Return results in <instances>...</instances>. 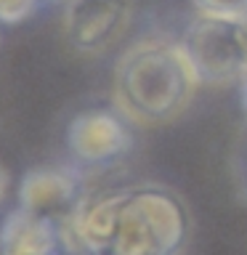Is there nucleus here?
Instances as JSON below:
<instances>
[{
	"label": "nucleus",
	"mask_w": 247,
	"mask_h": 255,
	"mask_svg": "<svg viewBox=\"0 0 247 255\" xmlns=\"http://www.w3.org/2000/svg\"><path fill=\"white\" fill-rule=\"evenodd\" d=\"M48 0H0V27H19L29 21Z\"/></svg>",
	"instance_id": "1a4fd4ad"
},
{
	"label": "nucleus",
	"mask_w": 247,
	"mask_h": 255,
	"mask_svg": "<svg viewBox=\"0 0 247 255\" xmlns=\"http://www.w3.org/2000/svg\"><path fill=\"white\" fill-rule=\"evenodd\" d=\"M199 83L207 88L237 85L247 69V53L239 37L237 19L197 13L181 37Z\"/></svg>",
	"instance_id": "7ed1b4c3"
},
{
	"label": "nucleus",
	"mask_w": 247,
	"mask_h": 255,
	"mask_svg": "<svg viewBox=\"0 0 247 255\" xmlns=\"http://www.w3.org/2000/svg\"><path fill=\"white\" fill-rule=\"evenodd\" d=\"M237 91H239V101H242V107H245V112H247V69H245V75L239 77Z\"/></svg>",
	"instance_id": "9b49d317"
},
{
	"label": "nucleus",
	"mask_w": 247,
	"mask_h": 255,
	"mask_svg": "<svg viewBox=\"0 0 247 255\" xmlns=\"http://www.w3.org/2000/svg\"><path fill=\"white\" fill-rule=\"evenodd\" d=\"M85 194V178L77 165H37L21 175L16 205L64 226Z\"/></svg>",
	"instance_id": "0eeeda50"
},
{
	"label": "nucleus",
	"mask_w": 247,
	"mask_h": 255,
	"mask_svg": "<svg viewBox=\"0 0 247 255\" xmlns=\"http://www.w3.org/2000/svg\"><path fill=\"white\" fill-rule=\"evenodd\" d=\"M202 88L181 40L143 37L120 56L112 99L135 128L178 120Z\"/></svg>",
	"instance_id": "f257e3e1"
},
{
	"label": "nucleus",
	"mask_w": 247,
	"mask_h": 255,
	"mask_svg": "<svg viewBox=\"0 0 247 255\" xmlns=\"http://www.w3.org/2000/svg\"><path fill=\"white\" fill-rule=\"evenodd\" d=\"M191 210L162 183L130 186L109 255H181L191 239Z\"/></svg>",
	"instance_id": "f03ea898"
},
{
	"label": "nucleus",
	"mask_w": 247,
	"mask_h": 255,
	"mask_svg": "<svg viewBox=\"0 0 247 255\" xmlns=\"http://www.w3.org/2000/svg\"><path fill=\"white\" fill-rule=\"evenodd\" d=\"M127 194H130V186L88 191L83 202L77 205L75 215L61 226L67 253L109 255L112 245L117 239Z\"/></svg>",
	"instance_id": "423d86ee"
},
{
	"label": "nucleus",
	"mask_w": 247,
	"mask_h": 255,
	"mask_svg": "<svg viewBox=\"0 0 247 255\" xmlns=\"http://www.w3.org/2000/svg\"><path fill=\"white\" fill-rule=\"evenodd\" d=\"M67 255H91V253H67Z\"/></svg>",
	"instance_id": "4468645a"
},
{
	"label": "nucleus",
	"mask_w": 247,
	"mask_h": 255,
	"mask_svg": "<svg viewBox=\"0 0 247 255\" xmlns=\"http://www.w3.org/2000/svg\"><path fill=\"white\" fill-rule=\"evenodd\" d=\"M133 128L117 107H91L69 120L64 143L77 167H107L133 151Z\"/></svg>",
	"instance_id": "20e7f679"
},
{
	"label": "nucleus",
	"mask_w": 247,
	"mask_h": 255,
	"mask_svg": "<svg viewBox=\"0 0 247 255\" xmlns=\"http://www.w3.org/2000/svg\"><path fill=\"white\" fill-rule=\"evenodd\" d=\"M237 27H239V37H242V45H245V53H247V13L237 19Z\"/></svg>",
	"instance_id": "f8f14e48"
},
{
	"label": "nucleus",
	"mask_w": 247,
	"mask_h": 255,
	"mask_svg": "<svg viewBox=\"0 0 247 255\" xmlns=\"http://www.w3.org/2000/svg\"><path fill=\"white\" fill-rule=\"evenodd\" d=\"M133 0H67L61 13L64 40L80 56H101L127 32Z\"/></svg>",
	"instance_id": "39448f33"
},
{
	"label": "nucleus",
	"mask_w": 247,
	"mask_h": 255,
	"mask_svg": "<svg viewBox=\"0 0 247 255\" xmlns=\"http://www.w3.org/2000/svg\"><path fill=\"white\" fill-rule=\"evenodd\" d=\"M197 13L221 16V19H239L247 13V0H191Z\"/></svg>",
	"instance_id": "9d476101"
},
{
	"label": "nucleus",
	"mask_w": 247,
	"mask_h": 255,
	"mask_svg": "<svg viewBox=\"0 0 247 255\" xmlns=\"http://www.w3.org/2000/svg\"><path fill=\"white\" fill-rule=\"evenodd\" d=\"M5 191H8V170L0 165V199L5 197Z\"/></svg>",
	"instance_id": "ddd939ff"
},
{
	"label": "nucleus",
	"mask_w": 247,
	"mask_h": 255,
	"mask_svg": "<svg viewBox=\"0 0 247 255\" xmlns=\"http://www.w3.org/2000/svg\"><path fill=\"white\" fill-rule=\"evenodd\" d=\"M0 255H67L61 226L16 205L0 221Z\"/></svg>",
	"instance_id": "6e6552de"
}]
</instances>
